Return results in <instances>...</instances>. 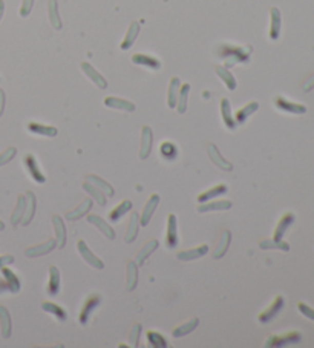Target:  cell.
<instances>
[{
    "label": "cell",
    "instance_id": "obj_1",
    "mask_svg": "<svg viewBox=\"0 0 314 348\" xmlns=\"http://www.w3.org/2000/svg\"><path fill=\"white\" fill-rule=\"evenodd\" d=\"M216 55L225 60V68H231L238 63H247L251 55V46H236V45H219Z\"/></svg>",
    "mask_w": 314,
    "mask_h": 348
},
{
    "label": "cell",
    "instance_id": "obj_2",
    "mask_svg": "<svg viewBox=\"0 0 314 348\" xmlns=\"http://www.w3.org/2000/svg\"><path fill=\"white\" fill-rule=\"evenodd\" d=\"M302 341V335L299 332H290L285 335H273L267 338L265 347H287V345H295Z\"/></svg>",
    "mask_w": 314,
    "mask_h": 348
},
{
    "label": "cell",
    "instance_id": "obj_3",
    "mask_svg": "<svg viewBox=\"0 0 314 348\" xmlns=\"http://www.w3.org/2000/svg\"><path fill=\"white\" fill-rule=\"evenodd\" d=\"M102 301H103V298H102V295H99V293H92V295H89V296L86 298V301H85V304H83V307H82V310H80V315H78V322H80L82 325H86V324H88V321H89L92 312L102 304Z\"/></svg>",
    "mask_w": 314,
    "mask_h": 348
},
{
    "label": "cell",
    "instance_id": "obj_4",
    "mask_svg": "<svg viewBox=\"0 0 314 348\" xmlns=\"http://www.w3.org/2000/svg\"><path fill=\"white\" fill-rule=\"evenodd\" d=\"M180 242L178 236V218L175 214H169L167 223H166V247L175 248Z\"/></svg>",
    "mask_w": 314,
    "mask_h": 348
},
{
    "label": "cell",
    "instance_id": "obj_5",
    "mask_svg": "<svg viewBox=\"0 0 314 348\" xmlns=\"http://www.w3.org/2000/svg\"><path fill=\"white\" fill-rule=\"evenodd\" d=\"M23 164H25V169H26V172L29 173V177H31L35 183L43 184V183L46 181V177H45V173L42 172V169H40V166H38V163H37V160H35V157H34L32 153H26V155L23 157Z\"/></svg>",
    "mask_w": 314,
    "mask_h": 348
},
{
    "label": "cell",
    "instance_id": "obj_6",
    "mask_svg": "<svg viewBox=\"0 0 314 348\" xmlns=\"http://www.w3.org/2000/svg\"><path fill=\"white\" fill-rule=\"evenodd\" d=\"M284 305H285V299H284V296H281V295H278L274 299H273V302L258 316V319H259V322L261 324H267V322H270L273 318H276L278 315H279V312L284 308Z\"/></svg>",
    "mask_w": 314,
    "mask_h": 348
},
{
    "label": "cell",
    "instance_id": "obj_7",
    "mask_svg": "<svg viewBox=\"0 0 314 348\" xmlns=\"http://www.w3.org/2000/svg\"><path fill=\"white\" fill-rule=\"evenodd\" d=\"M77 250H78V253L82 255V258H83L91 267L99 268V270H103V268H105V262H103L97 255H94V252L88 247V244H86L83 239H80V241L77 242Z\"/></svg>",
    "mask_w": 314,
    "mask_h": 348
},
{
    "label": "cell",
    "instance_id": "obj_8",
    "mask_svg": "<svg viewBox=\"0 0 314 348\" xmlns=\"http://www.w3.org/2000/svg\"><path fill=\"white\" fill-rule=\"evenodd\" d=\"M55 247H57V241H55V238H51V239H48V241H45V242H42V244L28 247V248L25 250V255H26L28 258H38V256H43V255L51 253Z\"/></svg>",
    "mask_w": 314,
    "mask_h": 348
},
{
    "label": "cell",
    "instance_id": "obj_9",
    "mask_svg": "<svg viewBox=\"0 0 314 348\" xmlns=\"http://www.w3.org/2000/svg\"><path fill=\"white\" fill-rule=\"evenodd\" d=\"M158 204H160V195L158 194L150 195L149 200H147V203L143 207V212H141V217H140V226H147L150 223V220H152V217H153Z\"/></svg>",
    "mask_w": 314,
    "mask_h": 348
},
{
    "label": "cell",
    "instance_id": "obj_10",
    "mask_svg": "<svg viewBox=\"0 0 314 348\" xmlns=\"http://www.w3.org/2000/svg\"><path fill=\"white\" fill-rule=\"evenodd\" d=\"M207 153H209L210 160L213 161V164H214L218 169L225 170V172L233 170V164H231L228 160H225V158L222 157V153L219 152V149H218L213 143H209V144H207Z\"/></svg>",
    "mask_w": 314,
    "mask_h": 348
},
{
    "label": "cell",
    "instance_id": "obj_11",
    "mask_svg": "<svg viewBox=\"0 0 314 348\" xmlns=\"http://www.w3.org/2000/svg\"><path fill=\"white\" fill-rule=\"evenodd\" d=\"M274 106L282 111V112H288V114H305L307 112V108L301 103H293L290 100H287L285 97H276L274 99Z\"/></svg>",
    "mask_w": 314,
    "mask_h": 348
},
{
    "label": "cell",
    "instance_id": "obj_12",
    "mask_svg": "<svg viewBox=\"0 0 314 348\" xmlns=\"http://www.w3.org/2000/svg\"><path fill=\"white\" fill-rule=\"evenodd\" d=\"M152 144H153V132L150 126H143L141 129V147H140V158L146 160L150 152H152Z\"/></svg>",
    "mask_w": 314,
    "mask_h": 348
},
{
    "label": "cell",
    "instance_id": "obj_13",
    "mask_svg": "<svg viewBox=\"0 0 314 348\" xmlns=\"http://www.w3.org/2000/svg\"><path fill=\"white\" fill-rule=\"evenodd\" d=\"M80 68H82V71L88 75V79L97 86V88H100V89H106L107 88V80H106L105 77L91 65V63H88V62H83L82 65H80Z\"/></svg>",
    "mask_w": 314,
    "mask_h": 348
},
{
    "label": "cell",
    "instance_id": "obj_14",
    "mask_svg": "<svg viewBox=\"0 0 314 348\" xmlns=\"http://www.w3.org/2000/svg\"><path fill=\"white\" fill-rule=\"evenodd\" d=\"M52 226H54V232H55V241H57V247L63 248L66 245L68 241V232H66V226L63 223V218L58 215L52 217Z\"/></svg>",
    "mask_w": 314,
    "mask_h": 348
},
{
    "label": "cell",
    "instance_id": "obj_15",
    "mask_svg": "<svg viewBox=\"0 0 314 348\" xmlns=\"http://www.w3.org/2000/svg\"><path fill=\"white\" fill-rule=\"evenodd\" d=\"M25 197H26V209H25V215H23V218H22L20 224H22V226H29V224H31V221L34 220V215H35V209H37V198H35V195H34L31 190H28Z\"/></svg>",
    "mask_w": 314,
    "mask_h": 348
},
{
    "label": "cell",
    "instance_id": "obj_16",
    "mask_svg": "<svg viewBox=\"0 0 314 348\" xmlns=\"http://www.w3.org/2000/svg\"><path fill=\"white\" fill-rule=\"evenodd\" d=\"M281 26H282V17H281V11L273 6L270 9V38L271 40H278L281 35Z\"/></svg>",
    "mask_w": 314,
    "mask_h": 348
},
{
    "label": "cell",
    "instance_id": "obj_17",
    "mask_svg": "<svg viewBox=\"0 0 314 348\" xmlns=\"http://www.w3.org/2000/svg\"><path fill=\"white\" fill-rule=\"evenodd\" d=\"M92 204H94V201H92V198H85L74 210H71V212H68L66 214V218L69 220V221H77V220H80V218H83V217H86L89 212H91V209H92Z\"/></svg>",
    "mask_w": 314,
    "mask_h": 348
},
{
    "label": "cell",
    "instance_id": "obj_18",
    "mask_svg": "<svg viewBox=\"0 0 314 348\" xmlns=\"http://www.w3.org/2000/svg\"><path fill=\"white\" fill-rule=\"evenodd\" d=\"M231 206H233V204H231V201H228V200L206 201V203H200L198 212H200V214H206V212H216V210H230Z\"/></svg>",
    "mask_w": 314,
    "mask_h": 348
},
{
    "label": "cell",
    "instance_id": "obj_19",
    "mask_svg": "<svg viewBox=\"0 0 314 348\" xmlns=\"http://www.w3.org/2000/svg\"><path fill=\"white\" fill-rule=\"evenodd\" d=\"M0 333L3 339H9L12 335V321L11 313L6 307L0 305Z\"/></svg>",
    "mask_w": 314,
    "mask_h": 348
},
{
    "label": "cell",
    "instance_id": "obj_20",
    "mask_svg": "<svg viewBox=\"0 0 314 348\" xmlns=\"http://www.w3.org/2000/svg\"><path fill=\"white\" fill-rule=\"evenodd\" d=\"M105 106L110 109H118V111H126V112H133L136 108L132 102L120 99V97H106Z\"/></svg>",
    "mask_w": 314,
    "mask_h": 348
},
{
    "label": "cell",
    "instance_id": "obj_21",
    "mask_svg": "<svg viewBox=\"0 0 314 348\" xmlns=\"http://www.w3.org/2000/svg\"><path fill=\"white\" fill-rule=\"evenodd\" d=\"M126 267V287L129 292H133L138 285V264L136 261H127Z\"/></svg>",
    "mask_w": 314,
    "mask_h": 348
},
{
    "label": "cell",
    "instance_id": "obj_22",
    "mask_svg": "<svg viewBox=\"0 0 314 348\" xmlns=\"http://www.w3.org/2000/svg\"><path fill=\"white\" fill-rule=\"evenodd\" d=\"M88 223H91V224H94L100 232L105 235L107 239H115V230L109 226V223L103 220L100 215H88Z\"/></svg>",
    "mask_w": 314,
    "mask_h": 348
},
{
    "label": "cell",
    "instance_id": "obj_23",
    "mask_svg": "<svg viewBox=\"0 0 314 348\" xmlns=\"http://www.w3.org/2000/svg\"><path fill=\"white\" fill-rule=\"evenodd\" d=\"M28 130L31 133H34V135L49 137V138H54L58 133L57 127H54V126H48V124H42V123H34V121L28 124Z\"/></svg>",
    "mask_w": 314,
    "mask_h": 348
},
{
    "label": "cell",
    "instance_id": "obj_24",
    "mask_svg": "<svg viewBox=\"0 0 314 348\" xmlns=\"http://www.w3.org/2000/svg\"><path fill=\"white\" fill-rule=\"evenodd\" d=\"M140 29H141V26H140L138 22H132V23L129 25L127 32H126V35H124V38H123V42H121V46H120L123 51H127V49L132 48V45L135 43V40H136V37H138V34H140Z\"/></svg>",
    "mask_w": 314,
    "mask_h": 348
},
{
    "label": "cell",
    "instance_id": "obj_25",
    "mask_svg": "<svg viewBox=\"0 0 314 348\" xmlns=\"http://www.w3.org/2000/svg\"><path fill=\"white\" fill-rule=\"evenodd\" d=\"M221 115H222V120H224V124L227 129L230 130H234L238 123L236 120L233 118V114H231V105H230V100L228 99H222L221 100Z\"/></svg>",
    "mask_w": 314,
    "mask_h": 348
},
{
    "label": "cell",
    "instance_id": "obj_26",
    "mask_svg": "<svg viewBox=\"0 0 314 348\" xmlns=\"http://www.w3.org/2000/svg\"><path fill=\"white\" fill-rule=\"evenodd\" d=\"M209 252V245H198L195 248H189V250H184V252H180L176 255V258L180 261H193V259H198V258H203L204 255H207Z\"/></svg>",
    "mask_w": 314,
    "mask_h": 348
},
{
    "label": "cell",
    "instance_id": "obj_27",
    "mask_svg": "<svg viewBox=\"0 0 314 348\" xmlns=\"http://www.w3.org/2000/svg\"><path fill=\"white\" fill-rule=\"evenodd\" d=\"M42 310L46 312V313H49V315H52V316H54L57 321H60V322H65V321L68 319L66 310H65L63 307H60L58 304H55V302H49V301L42 302Z\"/></svg>",
    "mask_w": 314,
    "mask_h": 348
},
{
    "label": "cell",
    "instance_id": "obj_28",
    "mask_svg": "<svg viewBox=\"0 0 314 348\" xmlns=\"http://www.w3.org/2000/svg\"><path fill=\"white\" fill-rule=\"evenodd\" d=\"M132 62L135 65L146 66L149 69H160L161 68V62L156 57L147 55V54H135V55H132Z\"/></svg>",
    "mask_w": 314,
    "mask_h": 348
},
{
    "label": "cell",
    "instance_id": "obj_29",
    "mask_svg": "<svg viewBox=\"0 0 314 348\" xmlns=\"http://www.w3.org/2000/svg\"><path fill=\"white\" fill-rule=\"evenodd\" d=\"M2 276H3V279H5V282H6V285H8L11 293H18L20 292V287H22L20 279L17 278V275L11 268H8V265L2 267Z\"/></svg>",
    "mask_w": 314,
    "mask_h": 348
},
{
    "label": "cell",
    "instance_id": "obj_30",
    "mask_svg": "<svg viewBox=\"0 0 314 348\" xmlns=\"http://www.w3.org/2000/svg\"><path fill=\"white\" fill-rule=\"evenodd\" d=\"M198 325H200V319H198L197 316H193V318L189 319L187 322H184V324L178 325L176 328H173L172 335H173V338H183V336H187V335H190L192 332H195V330L198 328Z\"/></svg>",
    "mask_w": 314,
    "mask_h": 348
},
{
    "label": "cell",
    "instance_id": "obj_31",
    "mask_svg": "<svg viewBox=\"0 0 314 348\" xmlns=\"http://www.w3.org/2000/svg\"><path fill=\"white\" fill-rule=\"evenodd\" d=\"M230 242H231V233H230V230H222L221 238H219V242H218L216 248L213 250V255H211V256H213L214 259L222 258V256L227 253V250H228V247H230Z\"/></svg>",
    "mask_w": 314,
    "mask_h": 348
},
{
    "label": "cell",
    "instance_id": "obj_32",
    "mask_svg": "<svg viewBox=\"0 0 314 348\" xmlns=\"http://www.w3.org/2000/svg\"><path fill=\"white\" fill-rule=\"evenodd\" d=\"M227 192H228V186L224 184V183H221L218 186H213L209 190L200 194L197 200H198V203H206V201H210V200H213V198H216L219 195H225Z\"/></svg>",
    "mask_w": 314,
    "mask_h": 348
},
{
    "label": "cell",
    "instance_id": "obj_33",
    "mask_svg": "<svg viewBox=\"0 0 314 348\" xmlns=\"http://www.w3.org/2000/svg\"><path fill=\"white\" fill-rule=\"evenodd\" d=\"M160 247V241L158 239H150V241H147L141 248H140V252H138V255H136V264L138 265H143L144 264V261L156 250Z\"/></svg>",
    "mask_w": 314,
    "mask_h": 348
},
{
    "label": "cell",
    "instance_id": "obj_34",
    "mask_svg": "<svg viewBox=\"0 0 314 348\" xmlns=\"http://www.w3.org/2000/svg\"><path fill=\"white\" fill-rule=\"evenodd\" d=\"M295 223V214L291 212H287L282 215V218L279 220L278 226H276V230H274V239H282V236L285 235V232L290 229V226Z\"/></svg>",
    "mask_w": 314,
    "mask_h": 348
},
{
    "label": "cell",
    "instance_id": "obj_35",
    "mask_svg": "<svg viewBox=\"0 0 314 348\" xmlns=\"http://www.w3.org/2000/svg\"><path fill=\"white\" fill-rule=\"evenodd\" d=\"M60 292V272L55 265L49 267V281H48V295L55 296Z\"/></svg>",
    "mask_w": 314,
    "mask_h": 348
},
{
    "label": "cell",
    "instance_id": "obj_36",
    "mask_svg": "<svg viewBox=\"0 0 314 348\" xmlns=\"http://www.w3.org/2000/svg\"><path fill=\"white\" fill-rule=\"evenodd\" d=\"M180 88H181V80L178 77H172V80L169 83V89H167V105H169V108H176Z\"/></svg>",
    "mask_w": 314,
    "mask_h": 348
},
{
    "label": "cell",
    "instance_id": "obj_37",
    "mask_svg": "<svg viewBox=\"0 0 314 348\" xmlns=\"http://www.w3.org/2000/svg\"><path fill=\"white\" fill-rule=\"evenodd\" d=\"M132 201L130 200H124V201H121L120 204H116L112 210H110V214H109V221H112V223H116L121 217H124L127 212H130L132 210Z\"/></svg>",
    "mask_w": 314,
    "mask_h": 348
},
{
    "label": "cell",
    "instance_id": "obj_38",
    "mask_svg": "<svg viewBox=\"0 0 314 348\" xmlns=\"http://www.w3.org/2000/svg\"><path fill=\"white\" fill-rule=\"evenodd\" d=\"M25 209H26V197L25 195H18L17 198V204L14 207V212L11 215V226H18L23 215H25Z\"/></svg>",
    "mask_w": 314,
    "mask_h": 348
},
{
    "label": "cell",
    "instance_id": "obj_39",
    "mask_svg": "<svg viewBox=\"0 0 314 348\" xmlns=\"http://www.w3.org/2000/svg\"><path fill=\"white\" fill-rule=\"evenodd\" d=\"M258 109H259V103H258V102H250V103H247L244 108H241V109L236 112V115H234L236 123H238V124H244V123L248 120V117L253 115Z\"/></svg>",
    "mask_w": 314,
    "mask_h": 348
},
{
    "label": "cell",
    "instance_id": "obj_40",
    "mask_svg": "<svg viewBox=\"0 0 314 348\" xmlns=\"http://www.w3.org/2000/svg\"><path fill=\"white\" fill-rule=\"evenodd\" d=\"M138 227H140V215L132 212L130 215V220H129V226H127V230L124 235V241L126 242H133L138 236Z\"/></svg>",
    "mask_w": 314,
    "mask_h": 348
},
{
    "label": "cell",
    "instance_id": "obj_41",
    "mask_svg": "<svg viewBox=\"0 0 314 348\" xmlns=\"http://www.w3.org/2000/svg\"><path fill=\"white\" fill-rule=\"evenodd\" d=\"M86 181H89L91 184H94L95 187H99L102 192H105L106 197H113L115 195V190H113V187L107 183V181H105L103 178H100L99 175H86Z\"/></svg>",
    "mask_w": 314,
    "mask_h": 348
},
{
    "label": "cell",
    "instance_id": "obj_42",
    "mask_svg": "<svg viewBox=\"0 0 314 348\" xmlns=\"http://www.w3.org/2000/svg\"><path fill=\"white\" fill-rule=\"evenodd\" d=\"M216 74L224 82V85H225L227 89H230V91H234L236 89V85H238L236 83V79L228 71V68H225V66H216Z\"/></svg>",
    "mask_w": 314,
    "mask_h": 348
},
{
    "label": "cell",
    "instance_id": "obj_43",
    "mask_svg": "<svg viewBox=\"0 0 314 348\" xmlns=\"http://www.w3.org/2000/svg\"><path fill=\"white\" fill-rule=\"evenodd\" d=\"M259 247L262 250H282V252H288L290 250V244L282 241V239H264L259 242Z\"/></svg>",
    "mask_w": 314,
    "mask_h": 348
},
{
    "label": "cell",
    "instance_id": "obj_44",
    "mask_svg": "<svg viewBox=\"0 0 314 348\" xmlns=\"http://www.w3.org/2000/svg\"><path fill=\"white\" fill-rule=\"evenodd\" d=\"M189 94H190V85H189V83L181 85L180 94H178V102H176V111H178V114H184V112L187 111Z\"/></svg>",
    "mask_w": 314,
    "mask_h": 348
},
{
    "label": "cell",
    "instance_id": "obj_45",
    "mask_svg": "<svg viewBox=\"0 0 314 348\" xmlns=\"http://www.w3.org/2000/svg\"><path fill=\"white\" fill-rule=\"evenodd\" d=\"M48 15H49L51 25L55 29H62L63 28L62 18H60V14H58V3H57V0H49V3H48Z\"/></svg>",
    "mask_w": 314,
    "mask_h": 348
},
{
    "label": "cell",
    "instance_id": "obj_46",
    "mask_svg": "<svg viewBox=\"0 0 314 348\" xmlns=\"http://www.w3.org/2000/svg\"><path fill=\"white\" fill-rule=\"evenodd\" d=\"M83 189L91 195V198H94L95 200V203L99 204V206H106V194L105 192H102L99 187H95L94 184H91L89 181H86V183H83Z\"/></svg>",
    "mask_w": 314,
    "mask_h": 348
},
{
    "label": "cell",
    "instance_id": "obj_47",
    "mask_svg": "<svg viewBox=\"0 0 314 348\" xmlns=\"http://www.w3.org/2000/svg\"><path fill=\"white\" fill-rule=\"evenodd\" d=\"M160 152L166 160H175L178 155V147L172 141H163L160 146Z\"/></svg>",
    "mask_w": 314,
    "mask_h": 348
},
{
    "label": "cell",
    "instance_id": "obj_48",
    "mask_svg": "<svg viewBox=\"0 0 314 348\" xmlns=\"http://www.w3.org/2000/svg\"><path fill=\"white\" fill-rule=\"evenodd\" d=\"M147 341L150 344V347L153 348H167L169 347V342L166 341V338L156 332H147Z\"/></svg>",
    "mask_w": 314,
    "mask_h": 348
},
{
    "label": "cell",
    "instance_id": "obj_49",
    "mask_svg": "<svg viewBox=\"0 0 314 348\" xmlns=\"http://www.w3.org/2000/svg\"><path fill=\"white\" fill-rule=\"evenodd\" d=\"M141 333H143L141 324H133L132 328H130V332H129V344H130L132 347H138V345H140Z\"/></svg>",
    "mask_w": 314,
    "mask_h": 348
},
{
    "label": "cell",
    "instance_id": "obj_50",
    "mask_svg": "<svg viewBox=\"0 0 314 348\" xmlns=\"http://www.w3.org/2000/svg\"><path fill=\"white\" fill-rule=\"evenodd\" d=\"M15 155H17V149H15L14 146L6 147V149L0 153V167L5 166V164H8L9 161H12Z\"/></svg>",
    "mask_w": 314,
    "mask_h": 348
},
{
    "label": "cell",
    "instance_id": "obj_51",
    "mask_svg": "<svg viewBox=\"0 0 314 348\" xmlns=\"http://www.w3.org/2000/svg\"><path fill=\"white\" fill-rule=\"evenodd\" d=\"M32 8H34V0H22L20 9H18L20 17H28L31 14Z\"/></svg>",
    "mask_w": 314,
    "mask_h": 348
},
{
    "label": "cell",
    "instance_id": "obj_52",
    "mask_svg": "<svg viewBox=\"0 0 314 348\" xmlns=\"http://www.w3.org/2000/svg\"><path fill=\"white\" fill-rule=\"evenodd\" d=\"M298 310H299L305 318H308V319L314 321V308H311L310 305H307V304H304V302H299V304H298Z\"/></svg>",
    "mask_w": 314,
    "mask_h": 348
},
{
    "label": "cell",
    "instance_id": "obj_53",
    "mask_svg": "<svg viewBox=\"0 0 314 348\" xmlns=\"http://www.w3.org/2000/svg\"><path fill=\"white\" fill-rule=\"evenodd\" d=\"M12 262H14V256L12 255H0V268L9 265Z\"/></svg>",
    "mask_w": 314,
    "mask_h": 348
},
{
    "label": "cell",
    "instance_id": "obj_54",
    "mask_svg": "<svg viewBox=\"0 0 314 348\" xmlns=\"http://www.w3.org/2000/svg\"><path fill=\"white\" fill-rule=\"evenodd\" d=\"M5 103H6V95H5V91L0 88V117L3 115V111H5Z\"/></svg>",
    "mask_w": 314,
    "mask_h": 348
},
{
    "label": "cell",
    "instance_id": "obj_55",
    "mask_svg": "<svg viewBox=\"0 0 314 348\" xmlns=\"http://www.w3.org/2000/svg\"><path fill=\"white\" fill-rule=\"evenodd\" d=\"M313 88H314V74L310 77V79H308V80H307V82H305V85H304V91H305V92H310Z\"/></svg>",
    "mask_w": 314,
    "mask_h": 348
},
{
    "label": "cell",
    "instance_id": "obj_56",
    "mask_svg": "<svg viewBox=\"0 0 314 348\" xmlns=\"http://www.w3.org/2000/svg\"><path fill=\"white\" fill-rule=\"evenodd\" d=\"M3 12H5V0H0V20L3 17Z\"/></svg>",
    "mask_w": 314,
    "mask_h": 348
},
{
    "label": "cell",
    "instance_id": "obj_57",
    "mask_svg": "<svg viewBox=\"0 0 314 348\" xmlns=\"http://www.w3.org/2000/svg\"><path fill=\"white\" fill-rule=\"evenodd\" d=\"M3 290H8V292H9V288H8V285H6V282H0V293H2Z\"/></svg>",
    "mask_w": 314,
    "mask_h": 348
},
{
    "label": "cell",
    "instance_id": "obj_58",
    "mask_svg": "<svg viewBox=\"0 0 314 348\" xmlns=\"http://www.w3.org/2000/svg\"><path fill=\"white\" fill-rule=\"evenodd\" d=\"M0 230H5V223L3 221H0Z\"/></svg>",
    "mask_w": 314,
    "mask_h": 348
}]
</instances>
